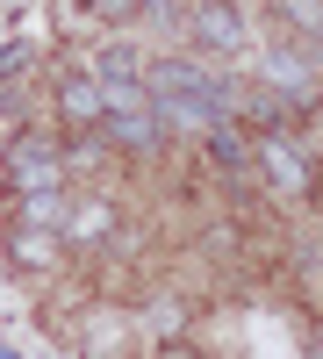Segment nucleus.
Returning a JSON list of instances; mask_svg holds the SVG:
<instances>
[{
  "label": "nucleus",
  "instance_id": "f257e3e1",
  "mask_svg": "<svg viewBox=\"0 0 323 359\" xmlns=\"http://www.w3.org/2000/svg\"><path fill=\"white\" fill-rule=\"evenodd\" d=\"M65 144H50V137H36V130H29V137H15L8 144V187L15 194H57V187H65Z\"/></svg>",
  "mask_w": 323,
  "mask_h": 359
},
{
  "label": "nucleus",
  "instance_id": "f03ea898",
  "mask_svg": "<svg viewBox=\"0 0 323 359\" xmlns=\"http://www.w3.org/2000/svg\"><path fill=\"white\" fill-rule=\"evenodd\" d=\"M115 230H123V208H115L108 194H79L65 216H57V245L65 252H101Z\"/></svg>",
  "mask_w": 323,
  "mask_h": 359
},
{
  "label": "nucleus",
  "instance_id": "7ed1b4c3",
  "mask_svg": "<svg viewBox=\"0 0 323 359\" xmlns=\"http://www.w3.org/2000/svg\"><path fill=\"white\" fill-rule=\"evenodd\" d=\"M252 158L266 165V180H273L280 194H309V187H316V165H309V158H302V151H295L287 137H273V130L252 144Z\"/></svg>",
  "mask_w": 323,
  "mask_h": 359
},
{
  "label": "nucleus",
  "instance_id": "20e7f679",
  "mask_svg": "<svg viewBox=\"0 0 323 359\" xmlns=\"http://www.w3.org/2000/svg\"><path fill=\"white\" fill-rule=\"evenodd\" d=\"M57 115H65V130L79 137V130H101L108 123V86L101 79H65V86H57Z\"/></svg>",
  "mask_w": 323,
  "mask_h": 359
},
{
  "label": "nucleus",
  "instance_id": "39448f33",
  "mask_svg": "<svg viewBox=\"0 0 323 359\" xmlns=\"http://www.w3.org/2000/svg\"><path fill=\"white\" fill-rule=\"evenodd\" d=\"M194 43H209V50H238L245 43V22H238V8L230 0H194Z\"/></svg>",
  "mask_w": 323,
  "mask_h": 359
},
{
  "label": "nucleus",
  "instance_id": "423d86ee",
  "mask_svg": "<svg viewBox=\"0 0 323 359\" xmlns=\"http://www.w3.org/2000/svg\"><path fill=\"white\" fill-rule=\"evenodd\" d=\"M8 252H15V266H29V273H43V266H57V259H65V245H57L50 230H29V223H15Z\"/></svg>",
  "mask_w": 323,
  "mask_h": 359
},
{
  "label": "nucleus",
  "instance_id": "0eeeda50",
  "mask_svg": "<svg viewBox=\"0 0 323 359\" xmlns=\"http://www.w3.org/2000/svg\"><path fill=\"white\" fill-rule=\"evenodd\" d=\"M273 22L287 36H316L323 43V0H273Z\"/></svg>",
  "mask_w": 323,
  "mask_h": 359
},
{
  "label": "nucleus",
  "instance_id": "6e6552de",
  "mask_svg": "<svg viewBox=\"0 0 323 359\" xmlns=\"http://www.w3.org/2000/svg\"><path fill=\"white\" fill-rule=\"evenodd\" d=\"M65 216V194H22V223L29 230H43V223H57Z\"/></svg>",
  "mask_w": 323,
  "mask_h": 359
},
{
  "label": "nucleus",
  "instance_id": "1a4fd4ad",
  "mask_svg": "<svg viewBox=\"0 0 323 359\" xmlns=\"http://www.w3.org/2000/svg\"><path fill=\"white\" fill-rule=\"evenodd\" d=\"M209 151H216V165H223V172H245V165H252V151H245V144L230 137V130H223V137L209 144Z\"/></svg>",
  "mask_w": 323,
  "mask_h": 359
},
{
  "label": "nucleus",
  "instance_id": "9d476101",
  "mask_svg": "<svg viewBox=\"0 0 323 359\" xmlns=\"http://www.w3.org/2000/svg\"><path fill=\"white\" fill-rule=\"evenodd\" d=\"M137 0H94V15H130Z\"/></svg>",
  "mask_w": 323,
  "mask_h": 359
},
{
  "label": "nucleus",
  "instance_id": "9b49d317",
  "mask_svg": "<svg viewBox=\"0 0 323 359\" xmlns=\"http://www.w3.org/2000/svg\"><path fill=\"white\" fill-rule=\"evenodd\" d=\"M158 359H209V352H194V345H165Z\"/></svg>",
  "mask_w": 323,
  "mask_h": 359
}]
</instances>
